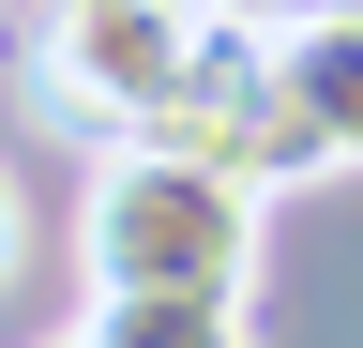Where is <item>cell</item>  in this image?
Segmentation results:
<instances>
[{"instance_id": "cell-4", "label": "cell", "mask_w": 363, "mask_h": 348, "mask_svg": "<svg viewBox=\"0 0 363 348\" xmlns=\"http://www.w3.org/2000/svg\"><path fill=\"white\" fill-rule=\"evenodd\" d=\"M91 348H257L242 303H197V288H91Z\"/></svg>"}, {"instance_id": "cell-5", "label": "cell", "mask_w": 363, "mask_h": 348, "mask_svg": "<svg viewBox=\"0 0 363 348\" xmlns=\"http://www.w3.org/2000/svg\"><path fill=\"white\" fill-rule=\"evenodd\" d=\"M16 257H30V197H16V167H0V288H16Z\"/></svg>"}, {"instance_id": "cell-3", "label": "cell", "mask_w": 363, "mask_h": 348, "mask_svg": "<svg viewBox=\"0 0 363 348\" xmlns=\"http://www.w3.org/2000/svg\"><path fill=\"white\" fill-rule=\"evenodd\" d=\"M272 61H288L303 167H318V182H333V167H363V0H303V16L272 30Z\"/></svg>"}, {"instance_id": "cell-2", "label": "cell", "mask_w": 363, "mask_h": 348, "mask_svg": "<svg viewBox=\"0 0 363 348\" xmlns=\"http://www.w3.org/2000/svg\"><path fill=\"white\" fill-rule=\"evenodd\" d=\"M212 0H30V106L76 137H167Z\"/></svg>"}, {"instance_id": "cell-6", "label": "cell", "mask_w": 363, "mask_h": 348, "mask_svg": "<svg viewBox=\"0 0 363 348\" xmlns=\"http://www.w3.org/2000/svg\"><path fill=\"white\" fill-rule=\"evenodd\" d=\"M257 16H303V0H257Z\"/></svg>"}, {"instance_id": "cell-7", "label": "cell", "mask_w": 363, "mask_h": 348, "mask_svg": "<svg viewBox=\"0 0 363 348\" xmlns=\"http://www.w3.org/2000/svg\"><path fill=\"white\" fill-rule=\"evenodd\" d=\"M61 348H91V333H61Z\"/></svg>"}, {"instance_id": "cell-1", "label": "cell", "mask_w": 363, "mask_h": 348, "mask_svg": "<svg viewBox=\"0 0 363 348\" xmlns=\"http://www.w3.org/2000/svg\"><path fill=\"white\" fill-rule=\"evenodd\" d=\"M257 182L242 167H212V152H182V137H121L106 167H91V197H76V257H91V288H197V303H257Z\"/></svg>"}]
</instances>
